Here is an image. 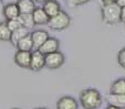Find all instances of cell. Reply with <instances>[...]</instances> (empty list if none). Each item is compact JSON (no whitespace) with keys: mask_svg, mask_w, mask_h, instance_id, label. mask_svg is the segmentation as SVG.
I'll return each mask as SVG.
<instances>
[{"mask_svg":"<svg viewBox=\"0 0 125 109\" xmlns=\"http://www.w3.org/2000/svg\"><path fill=\"white\" fill-rule=\"evenodd\" d=\"M105 109H118V108H116V107H114V106H111V105H109V106L106 107Z\"/></svg>","mask_w":125,"mask_h":109,"instance_id":"484cf974","label":"cell"},{"mask_svg":"<svg viewBox=\"0 0 125 109\" xmlns=\"http://www.w3.org/2000/svg\"><path fill=\"white\" fill-rule=\"evenodd\" d=\"M20 21L23 28H26L27 30H31L34 26V22L32 19V13L31 14H20L19 16Z\"/></svg>","mask_w":125,"mask_h":109,"instance_id":"ac0fdd59","label":"cell"},{"mask_svg":"<svg viewBox=\"0 0 125 109\" xmlns=\"http://www.w3.org/2000/svg\"><path fill=\"white\" fill-rule=\"evenodd\" d=\"M2 8H3V1L0 0V10H2Z\"/></svg>","mask_w":125,"mask_h":109,"instance_id":"83f0119b","label":"cell"},{"mask_svg":"<svg viewBox=\"0 0 125 109\" xmlns=\"http://www.w3.org/2000/svg\"><path fill=\"white\" fill-rule=\"evenodd\" d=\"M107 104L114 106L118 109H125V95H117V94H109L106 96Z\"/></svg>","mask_w":125,"mask_h":109,"instance_id":"4fadbf2b","label":"cell"},{"mask_svg":"<svg viewBox=\"0 0 125 109\" xmlns=\"http://www.w3.org/2000/svg\"><path fill=\"white\" fill-rule=\"evenodd\" d=\"M65 1L69 8H75L79 7V6H83L85 3L90 2L91 0H65Z\"/></svg>","mask_w":125,"mask_h":109,"instance_id":"44dd1931","label":"cell"},{"mask_svg":"<svg viewBox=\"0 0 125 109\" xmlns=\"http://www.w3.org/2000/svg\"><path fill=\"white\" fill-rule=\"evenodd\" d=\"M102 21L105 24H116L121 22V8L116 3L103 5L101 9Z\"/></svg>","mask_w":125,"mask_h":109,"instance_id":"7a4b0ae2","label":"cell"},{"mask_svg":"<svg viewBox=\"0 0 125 109\" xmlns=\"http://www.w3.org/2000/svg\"><path fill=\"white\" fill-rule=\"evenodd\" d=\"M121 21L125 22V7L121 8Z\"/></svg>","mask_w":125,"mask_h":109,"instance_id":"603a6c76","label":"cell"},{"mask_svg":"<svg viewBox=\"0 0 125 109\" xmlns=\"http://www.w3.org/2000/svg\"><path fill=\"white\" fill-rule=\"evenodd\" d=\"M117 63L121 67L125 68V48H123L122 50L118 52L117 54Z\"/></svg>","mask_w":125,"mask_h":109,"instance_id":"7402d4cb","label":"cell"},{"mask_svg":"<svg viewBox=\"0 0 125 109\" xmlns=\"http://www.w3.org/2000/svg\"><path fill=\"white\" fill-rule=\"evenodd\" d=\"M16 48L18 49V51H26V52H32L33 50V44L32 40H31L30 34H28L27 36L22 38L19 42L17 43Z\"/></svg>","mask_w":125,"mask_h":109,"instance_id":"e0dca14e","label":"cell"},{"mask_svg":"<svg viewBox=\"0 0 125 109\" xmlns=\"http://www.w3.org/2000/svg\"><path fill=\"white\" fill-rule=\"evenodd\" d=\"M11 36V31L8 29L6 21L0 22V41H9Z\"/></svg>","mask_w":125,"mask_h":109,"instance_id":"d6986e66","label":"cell"},{"mask_svg":"<svg viewBox=\"0 0 125 109\" xmlns=\"http://www.w3.org/2000/svg\"><path fill=\"white\" fill-rule=\"evenodd\" d=\"M48 26L54 31H63L71 24V17L65 11L61 10L57 16L52 17L48 21Z\"/></svg>","mask_w":125,"mask_h":109,"instance_id":"3957f363","label":"cell"},{"mask_svg":"<svg viewBox=\"0 0 125 109\" xmlns=\"http://www.w3.org/2000/svg\"><path fill=\"white\" fill-rule=\"evenodd\" d=\"M2 14L7 21L8 20L16 19V18L19 17L20 13H19V10H18V7H17L16 2H9L6 6H3Z\"/></svg>","mask_w":125,"mask_h":109,"instance_id":"7c38bea8","label":"cell"},{"mask_svg":"<svg viewBox=\"0 0 125 109\" xmlns=\"http://www.w3.org/2000/svg\"><path fill=\"white\" fill-rule=\"evenodd\" d=\"M114 3H116V5H117L120 8L125 7V0H115V2H114Z\"/></svg>","mask_w":125,"mask_h":109,"instance_id":"cb8c5ba5","label":"cell"},{"mask_svg":"<svg viewBox=\"0 0 125 109\" xmlns=\"http://www.w3.org/2000/svg\"><path fill=\"white\" fill-rule=\"evenodd\" d=\"M45 67L44 64V55L38 50H34L31 52V61H30V67L29 68L33 72H39Z\"/></svg>","mask_w":125,"mask_h":109,"instance_id":"5b68a950","label":"cell"},{"mask_svg":"<svg viewBox=\"0 0 125 109\" xmlns=\"http://www.w3.org/2000/svg\"><path fill=\"white\" fill-rule=\"evenodd\" d=\"M110 94L125 95V78H118L114 81L110 88Z\"/></svg>","mask_w":125,"mask_h":109,"instance_id":"2e32d148","label":"cell"},{"mask_svg":"<svg viewBox=\"0 0 125 109\" xmlns=\"http://www.w3.org/2000/svg\"><path fill=\"white\" fill-rule=\"evenodd\" d=\"M6 23H7L8 29H9L11 32L22 26L21 21H20V18H19V17L16 18V19H12V20H8V21H6Z\"/></svg>","mask_w":125,"mask_h":109,"instance_id":"ffe728a7","label":"cell"},{"mask_svg":"<svg viewBox=\"0 0 125 109\" xmlns=\"http://www.w3.org/2000/svg\"><path fill=\"white\" fill-rule=\"evenodd\" d=\"M13 59H14V63L19 67H22V68H29V67H30L31 52L17 51Z\"/></svg>","mask_w":125,"mask_h":109,"instance_id":"ba28073f","label":"cell"},{"mask_svg":"<svg viewBox=\"0 0 125 109\" xmlns=\"http://www.w3.org/2000/svg\"><path fill=\"white\" fill-rule=\"evenodd\" d=\"M102 2H103V5H109V3H114L115 0H102Z\"/></svg>","mask_w":125,"mask_h":109,"instance_id":"d4e9b609","label":"cell"},{"mask_svg":"<svg viewBox=\"0 0 125 109\" xmlns=\"http://www.w3.org/2000/svg\"><path fill=\"white\" fill-rule=\"evenodd\" d=\"M59 48H60L59 40L55 39V38H51V36H49V38L47 39V41H45L40 48L38 49V51H40L43 55H47V54H50V53H53V52L59 51Z\"/></svg>","mask_w":125,"mask_h":109,"instance_id":"8992f818","label":"cell"},{"mask_svg":"<svg viewBox=\"0 0 125 109\" xmlns=\"http://www.w3.org/2000/svg\"><path fill=\"white\" fill-rule=\"evenodd\" d=\"M33 1H35V2H39V3H43V2H45L47 0H33Z\"/></svg>","mask_w":125,"mask_h":109,"instance_id":"4316f807","label":"cell"},{"mask_svg":"<svg viewBox=\"0 0 125 109\" xmlns=\"http://www.w3.org/2000/svg\"><path fill=\"white\" fill-rule=\"evenodd\" d=\"M79 100H80V104L83 107V109H97L101 107L102 102H103V98H102L100 92L94 88L83 89L80 92Z\"/></svg>","mask_w":125,"mask_h":109,"instance_id":"6da1fadb","label":"cell"},{"mask_svg":"<svg viewBox=\"0 0 125 109\" xmlns=\"http://www.w3.org/2000/svg\"><path fill=\"white\" fill-rule=\"evenodd\" d=\"M31 40H32V44H33V49L38 50L41 45L47 41V39L49 38V33L44 30H35L33 32L30 33Z\"/></svg>","mask_w":125,"mask_h":109,"instance_id":"52a82bcc","label":"cell"},{"mask_svg":"<svg viewBox=\"0 0 125 109\" xmlns=\"http://www.w3.org/2000/svg\"><path fill=\"white\" fill-rule=\"evenodd\" d=\"M16 5L20 14H31L37 8L33 0H18Z\"/></svg>","mask_w":125,"mask_h":109,"instance_id":"8fae6325","label":"cell"},{"mask_svg":"<svg viewBox=\"0 0 125 109\" xmlns=\"http://www.w3.org/2000/svg\"><path fill=\"white\" fill-rule=\"evenodd\" d=\"M41 8L49 18L54 17L61 11V6L58 0H47L45 2H43V6Z\"/></svg>","mask_w":125,"mask_h":109,"instance_id":"9c48e42d","label":"cell"},{"mask_svg":"<svg viewBox=\"0 0 125 109\" xmlns=\"http://www.w3.org/2000/svg\"><path fill=\"white\" fill-rule=\"evenodd\" d=\"M28 34H30V32H29V30H27L26 28H23V26H21V28L17 29V30L12 31L11 32V36H10V42H11L12 45H14L16 46L17 43L19 42L20 40H21L22 38H24V36H27Z\"/></svg>","mask_w":125,"mask_h":109,"instance_id":"9a60e30c","label":"cell"},{"mask_svg":"<svg viewBox=\"0 0 125 109\" xmlns=\"http://www.w3.org/2000/svg\"><path fill=\"white\" fill-rule=\"evenodd\" d=\"M13 109H19V108H13Z\"/></svg>","mask_w":125,"mask_h":109,"instance_id":"f546056e","label":"cell"},{"mask_svg":"<svg viewBox=\"0 0 125 109\" xmlns=\"http://www.w3.org/2000/svg\"><path fill=\"white\" fill-rule=\"evenodd\" d=\"M32 19L34 22V25H42L47 24L50 18L47 16L42 8H35L34 11L32 12Z\"/></svg>","mask_w":125,"mask_h":109,"instance_id":"5bb4252c","label":"cell"},{"mask_svg":"<svg viewBox=\"0 0 125 109\" xmlns=\"http://www.w3.org/2000/svg\"><path fill=\"white\" fill-rule=\"evenodd\" d=\"M57 109H79V104L75 98L71 96H63L58 100Z\"/></svg>","mask_w":125,"mask_h":109,"instance_id":"30bf717a","label":"cell"},{"mask_svg":"<svg viewBox=\"0 0 125 109\" xmlns=\"http://www.w3.org/2000/svg\"><path fill=\"white\" fill-rule=\"evenodd\" d=\"M64 55L62 52L60 51H57V52L50 53V54L44 55V64L45 67L50 69H57L60 68L62 65L64 64Z\"/></svg>","mask_w":125,"mask_h":109,"instance_id":"277c9868","label":"cell"},{"mask_svg":"<svg viewBox=\"0 0 125 109\" xmlns=\"http://www.w3.org/2000/svg\"><path fill=\"white\" fill-rule=\"evenodd\" d=\"M35 109H48V108H35Z\"/></svg>","mask_w":125,"mask_h":109,"instance_id":"f1b7e54d","label":"cell"}]
</instances>
